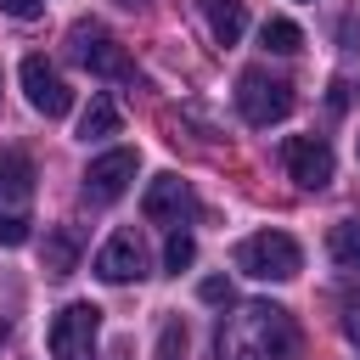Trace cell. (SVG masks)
<instances>
[{
    "instance_id": "obj_4",
    "label": "cell",
    "mask_w": 360,
    "mask_h": 360,
    "mask_svg": "<svg viewBox=\"0 0 360 360\" xmlns=\"http://www.w3.org/2000/svg\"><path fill=\"white\" fill-rule=\"evenodd\" d=\"M96 338H101V309L84 298L51 321V354L56 360H96Z\"/></svg>"
},
{
    "instance_id": "obj_5",
    "label": "cell",
    "mask_w": 360,
    "mask_h": 360,
    "mask_svg": "<svg viewBox=\"0 0 360 360\" xmlns=\"http://www.w3.org/2000/svg\"><path fill=\"white\" fill-rule=\"evenodd\" d=\"M68 56H73L79 68H90V73H129L124 45H118L101 22H73V28H68Z\"/></svg>"
},
{
    "instance_id": "obj_14",
    "label": "cell",
    "mask_w": 360,
    "mask_h": 360,
    "mask_svg": "<svg viewBox=\"0 0 360 360\" xmlns=\"http://www.w3.org/2000/svg\"><path fill=\"white\" fill-rule=\"evenodd\" d=\"M326 248H332V259L343 270H360V219H338L332 236H326Z\"/></svg>"
},
{
    "instance_id": "obj_1",
    "label": "cell",
    "mask_w": 360,
    "mask_h": 360,
    "mask_svg": "<svg viewBox=\"0 0 360 360\" xmlns=\"http://www.w3.org/2000/svg\"><path fill=\"white\" fill-rule=\"evenodd\" d=\"M219 360H298V326L281 304H236L219 321Z\"/></svg>"
},
{
    "instance_id": "obj_20",
    "label": "cell",
    "mask_w": 360,
    "mask_h": 360,
    "mask_svg": "<svg viewBox=\"0 0 360 360\" xmlns=\"http://www.w3.org/2000/svg\"><path fill=\"white\" fill-rule=\"evenodd\" d=\"M0 11H6V17H17V22H34V17L45 11V0H0Z\"/></svg>"
},
{
    "instance_id": "obj_2",
    "label": "cell",
    "mask_w": 360,
    "mask_h": 360,
    "mask_svg": "<svg viewBox=\"0 0 360 360\" xmlns=\"http://www.w3.org/2000/svg\"><path fill=\"white\" fill-rule=\"evenodd\" d=\"M236 270H248L253 281H292L304 270V248L287 231H253L236 242Z\"/></svg>"
},
{
    "instance_id": "obj_12",
    "label": "cell",
    "mask_w": 360,
    "mask_h": 360,
    "mask_svg": "<svg viewBox=\"0 0 360 360\" xmlns=\"http://www.w3.org/2000/svg\"><path fill=\"white\" fill-rule=\"evenodd\" d=\"M118 124H124V112H118L112 96H90V107L79 112V135L84 141H107V135H118Z\"/></svg>"
},
{
    "instance_id": "obj_8",
    "label": "cell",
    "mask_w": 360,
    "mask_h": 360,
    "mask_svg": "<svg viewBox=\"0 0 360 360\" xmlns=\"http://www.w3.org/2000/svg\"><path fill=\"white\" fill-rule=\"evenodd\" d=\"M129 180H135V152L129 146H112V152H101L84 169V197L90 202H118L129 191Z\"/></svg>"
},
{
    "instance_id": "obj_21",
    "label": "cell",
    "mask_w": 360,
    "mask_h": 360,
    "mask_svg": "<svg viewBox=\"0 0 360 360\" xmlns=\"http://www.w3.org/2000/svg\"><path fill=\"white\" fill-rule=\"evenodd\" d=\"M343 332H349V343L360 349V292H354V298L343 304Z\"/></svg>"
},
{
    "instance_id": "obj_17",
    "label": "cell",
    "mask_w": 360,
    "mask_h": 360,
    "mask_svg": "<svg viewBox=\"0 0 360 360\" xmlns=\"http://www.w3.org/2000/svg\"><path fill=\"white\" fill-rule=\"evenodd\" d=\"M191 259H197V242H191V231H169V248H163V264H169V270L180 276V270H186Z\"/></svg>"
},
{
    "instance_id": "obj_18",
    "label": "cell",
    "mask_w": 360,
    "mask_h": 360,
    "mask_svg": "<svg viewBox=\"0 0 360 360\" xmlns=\"http://www.w3.org/2000/svg\"><path fill=\"white\" fill-rule=\"evenodd\" d=\"M28 242V219L22 214H0V248H22Z\"/></svg>"
},
{
    "instance_id": "obj_22",
    "label": "cell",
    "mask_w": 360,
    "mask_h": 360,
    "mask_svg": "<svg viewBox=\"0 0 360 360\" xmlns=\"http://www.w3.org/2000/svg\"><path fill=\"white\" fill-rule=\"evenodd\" d=\"M202 304H231V287H225L219 276H208V281H202Z\"/></svg>"
},
{
    "instance_id": "obj_9",
    "label": "cell",
    "mask_w": 360,
    "mask_h": 360,
    "mask_svg": "<svg viewBox=\"0 0 360 360\" xmlns=\"http://www.w3.org/2000/svg\"><path fill=\"white\" fill-rule=\"evenodd\" d=\"M96 276L112 281V287L141 281V276H146V248H141V236H135V231H112V236L101 242V253H96Z\"/></svg>"
},
{
    "instance_id": "obj_10",
    "label": "cell",
    "mask_w": 360,
    "mask_h": 360,
    "mask_svg": "<svg viewBox=\"0 0 360 360\" xmlns=\"http://www.w3.org/2000/svg\"><path fill=\"white\" fill-rule=\"evenodd\" d=\"M191 208H197V202H191V186H186L180 174H158V180L146 186V197H141V214L158 219V225H180Z\"/></svg>"
},
{
    "instance_id": "obj_11",
    "label": "cell",
    "mask_w": 360,
    "mask_h": 360,
    "mask_svg": "<svg viewBox=\"0 0 360 360\" xmlns=\"http://www.w3.org/2000/svg\"><path fill=\"white\" fill-rule=\"evenodd\" d=\"M28 191H34V163H28V152L0 146V197H6V202H22Z\"/></svg>"
},
{
    "instance_id": "obj_19",
    "label": "cell",
    "mask_w": 360,
    "mask_h": 360,
    "mask_svg": "<svg viewBox=\"0 0 360 360\" xmlns=\"http://www.w3.org/2000/svg\"><path fill=\"white\" fill-rule=\"evenodd\" d=\"M186 354V326H163V343H158V360H174Z\"/></svg>"
},
{
    "instance_id": "obj_6",
    "label": "cell",
    "mask_w": 360,
    "mask_h": 360,
    "mask_svg": "<svg viewBox=\"0 0 360 360\" xmlns=\"http://www.w3.org/2000/svg\"><path fill=\"white\" fill-rule=\"evenodd\" d=\"M22 90H28V107L45 112V118H62L73 107V90L62 84V73L45 56H22Z\"/></svg>"
},
{
    "instance_id": "obj_16",
    "label": "cell",
    "mask_w": 360,
    "mask_h": 360,
    "mask_svg": "<svg viewBox=\"0 0 360 360\" xmlns=\"http://www.w3.org/2000/svg\"><path fill=\"white\" fill-rule=\"evenodd\" d=\"M259 39H264V51H276V56H292V51L304 45V34H298V22H287V17H270Z\"/></svg>"
},
{
    "instance_id": "obj_13",
    "label": "cell",
    "mask_w": 360,
    "mask_h": 360,
    "mask_svg": "<svg viewBox=\"0 0 360 360\" xmlns=\"http://www.w3.org/2000/svg\"><path fill=\"white\" fill-rule=\"evenodd\" d=\"M208 28H214V39H219V45H236V39H242V28H248L242 0H208Z\"/></svg>"
},
{
    "instance_id": "obj_15",
    "label": "cell",
    "mask_w": 360,
    "mask_h": 360,
    "mask_svg": "<svg viewBox=\"0 0 360 360\" xmlns=\"http://www.w3.org/2000/svg\"><path fill=\"white\" fill-rule=\"evenodd\" d=\"M73 259H79V242L68 231H51L45 236V276H73Z\"/></svg>"
},
{
    "instance_id": "obj_3",
    "label": "cell",
    "mask_w": 360,
    "mask_h": 360,
    "mask_svg": "<svg viewBox=\"0 0 360 360\" xmlns=\"http://www.w3.org/2000/svg\"><path fill=\"white\" fill-rule=\"evenodd\" d=\"M236 107H242V118L253 129H270V124H281L292 112V84L287 79H270L264 68H248L236 79Z\"/></svg>"
},
{
    "instance_id": "obj_23",
    "label": "cell",
    "mask_w": 360,
    "mask_h": 360,
    "mask_svg": "<svg viewBox=\"0 0 360 360\" xmlns=\"http://www.w3.org/2000/svg\"><path fill=\"white\" fill-rule=\"evenodd\" d=\"M118 6H141V0H118Z\"/></svg>"
},
{
    "instance_id": "obj_7",
    "label": "cell",
    "mask_w": 360,
    "mask_h": 360,
    "mask_svg": "<svg viewBox=\"0 0 360 360\" xmlns=\"http://www.w3.org/2000/svg\"><path fill=\"white\" fill-rule=\"evenodd\" d=\"M281 163H287V174H292L304 191H321V186L332 180V146H326L321 135H292V141L281 146Z\"/></svg>"
}]
</instances>
